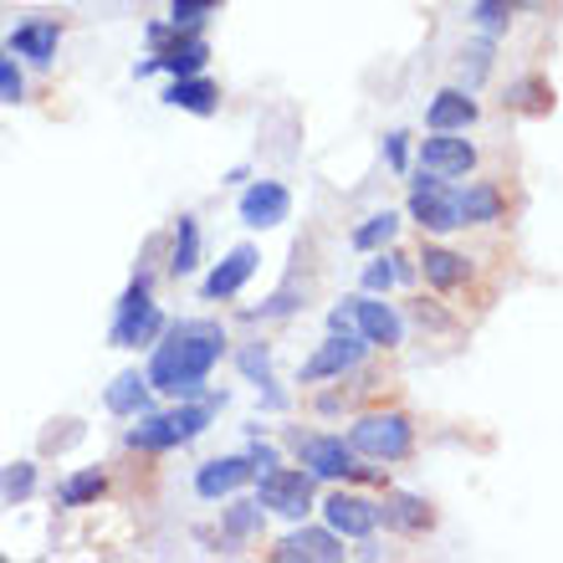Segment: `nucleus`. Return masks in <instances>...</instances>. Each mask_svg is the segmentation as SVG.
Instances as JSON below:
<instances>
[{"mask_svg":"<svg viewBox=\"0 0 563 563\" xmlns=\"http://www.w3.org/2000/svg\"><path fill=\"white\" fill-rule=\"evenodd\" d=\"M159 57V73L169 77H190V73H206V62H210V42L200 36V26L190 31H169V42L154 52Z\"/></svg>","mask_w":563,"mask_h":563,"instance_id":"obj_15","label":"nucleus"},{"mask_svg":"<svg viewBox=\"0 0 563 563\" xmlns=\"http://www.w3.org/2000/svg\"><path fill=\"white\" fill-rule=\"evenodd\" d=\"M159 333H164V312L154 308V302H144V308H134V312H113L108 343H113V349H148Z\"/></svg>","mask_w":563,"mask_h":563,"instance_id":"obj_18","label":"nucleus"},{"mask_svg":"<svg viewBox=\"0 0 563 563\" xmlns=\"http://www.w3.org/2000/svg\"><path fill=\"white\" fill-rule=\"evenodd\" d=\"M225 354V328L210 323V318H185V323H164V333L154 339V354H148V389H159L169 400H200L206 395L210 369L221 364Z\"/></svg>","mask_w":563,"mask_h":563,"instance_id":"obj_1","label":"nucleus"},{"mask_svg":"<svg viewBox=\"0 0 563 563\" xmlns=\"http://www.w3.org/2000/svg\"><path fill=\"white\" fill-rule=\"evenodd\" d=\"M154 73H159V57H144V62L134 67V77H154Z\"/></svg>","mask_w":563,"mask_h":563,"instance_id":"obj_38","label":"nucleus"},{"mask_svg":"<svg viewBox=\"0 0 563 563\" xmlns=\"http://www.w3.org/2000/svg\"><path fill=\"white\" fill-rule=\"evenodd\" d=\"M108 492V472H98V466H88V472H73L67 482H62V492H57V503L62 507H88V503H98Z\"/></svg>","mask_w":563,"mask_h":563,"instance_id":"obj_25","label":"nucleus"},{"mask_svg":"<svg viewBox=\"0 0 563 563\" xmlns=\"http://www.w3.org/2000/svg\"><path fill=\"white\" fill-rule=\"evenodd\" d=\"M456 210H461V225H497L503 221V190L476 179L466 190H456Z\"/></svg>","mask_w":563,"mask_h":563,"instance_id":"obj_21","label":"nucleus"},{"mask_svg":"<svg viewBox=\"0 0 563 563\" xmlns=\"http://www.w3.org/2000/svg\"><path fill=\"white\" fill-rule=\"evenodd\" d=\"M364 354H369V343L358 339V333H328L323 343H318V354L302 364V385H323V379H343V374H354L358 364H364Z\"/></svg>","mask_w":563,"mask_h":563,"instance_id":"obj_8","label":"nucleus"},{"mask_svg":"<svg viewBox=\"0 0 563 563\" xmlns=\"http://www.w3.org/2000/svg\"><path fill=\"white\" fill-rule=\"evenodd\" d=\"M31 492H36V466H31V461H15V466L0 472V497H5V503H26Z\"/></svg>","mask_w":563,"mask_h":563,"instance_id":"obj_27","label":"nucleus"},{"mask_svg":"<svg viewBox=\"0 0 563 563\" xmlns=\"http://www.w3.org/2000/svg\"><path fill=\"white\" fill-rule=\"evenodd\" d=\"M476 123V98L461 88L435 92V103L426 108V129H445V134H466Z\"/></svg>","mask_w":563,"mask_h":563,"instance_id":"obj_20","label":"nucleus"},{"mask_svg":"<svg viewBox=\"0 0 563 563\" xmlns=\"http://www.w3.org/2000/svg\"><path fill=\"white\" fill-rule=\"evenodd\" d=\"M225 0H169V26L175 31H190V26H206L210 11H221Z\"/></svg>","mask_w":563,"mask_h":563,"instance_id":"obj_29","label":"nucleus"},{"mask_svg":"<svg viewBox=\"0 0 563 563\" xmlns=\"http://www.w3.org/2000/svg\"><path fill=\"white\" fill-rule=\"evenodd\" d=\"M416 262H420V272H426V282L435 287V292H456V287L472 282V256L451 252V246H426Z\"/></svg>","mask_w":563,"mask_h":563,"instance_id":"obj_17","label":"nucleus"},{"mask_svg":"<svg viewBox=\"0 0 563 563\" xmlns=\"http://www.w3.org/2000/svg\"><path fill=\"white\" fill-rule=\"evenodd\" d=\"M256 503L267 507V512H282V518H308L312 507V476L297 466V472H287V466H272V472H262V482H256Z\"/></svg>","mask_w":563,"mask_h":563,"instance_id":"obj_7","label":"nucleus"},{"mask_svg":"<svg viewBox=\"0 0 563 563\" xmlns=\"http://www.w3.org/2000/svg\"><path fill=\"white\" fill-rule=\"evenodd\" d=\"M297 308V287H282L272 302H262V308H252L246 318H282V312H292Z\"/></svg>","mask_w":563,"mask_h":563,"instance_id":"obj_35","label":"nucleus"},{"mask_svg":"<svg viewBox=\"0 0 563 563\" xmlns=\"http://www.w3.org/2000/svg\"><path fill=\"white\" fill-rule=\"evenodd\" d=\"M410 216H416V225L430 231V236H451V231H461L456 190H451L441 175H426V169L410 179Z\"/></svg>","mask_w":563,"mask_h":563,"instance_id":"obj_5","label":"nucleus"},{"mask_svg":"<svg viewBox=\"0 0 563 563\" xmlns=\"http://www.w3.org/2000/svg\"><path fill=\"white\" fill-rule=\"evenodd\" d=\"M472 21L487 31V36H503L507 21H512V0H476V5H472Z\"/></svg>","mask_w":563,"mask_h":563,"instance_id":"obj_30","label":"nucleus"},{"mask_svg":"<svg viewBox=\"0 0 563 563\" xmlns=\"http://www.w3.org/2000/svg\"><path fill=\"white\" fill-rule=\"evenodd\" d=\"M169 31H175V26H169V21H148V26H144L148 46H164V42H169Z\"/></svg>","mask_w":563,"mask_h":563,"instance_id":"obj_37","label":"nucleus"},{"mask_svg":"<svg viewBox=\"0 0 563 563\" xmlns=\"http://www.w3.org/2000/svg\"><path fill=\"white\" fill-rule=\"evenodd\" d=\"M379 518H385L389 528L420 533V528H430V507L420 503V497H389V507H379Z\"/></svg>","mask_w":563,"mask_h":563,"instance_id":"obj_26","label":"nucleus"},{"mask_svg":"<svg viewBox=\"0 0 563 563\" xmlns=\"http://www.w3.org/2000/svg\"><path fill=\"white\" fill-rule=\"evenodd\" d=\"M200 267V221L179 216L175 221V246H169V277H190Z\"/></svg>","mask_w":563,"mask_h":563,"instance_id":"obj_23","label":"nucleus"},{"mask_svg":"<svg viewBox=\"0 0 563 563\" xmlns=\"http://www.w3.org/2000/svg\"><path fill=\"white\" fill-rule=\"evenodd\" d=\"M400 236V210H374V216H364V221L354 225V252H379V246H389V241Z\"/></svg>","mask_w":563,"mask_h":563,"instance_id":"obj_24","label":"nucleus"},{"mask_svg":"<svg viewBox=\"0 0 563 563\" xmlns=\"http://www.w3.org/2000/svg\"><path fill=\"white\" fill-rule=\"evenodd\" d=\"M241 374H246V379H256V385H272V354L267 349H262V343H252V349H241Z\"/></svg>","mask_w":563,"mask_h":563,"instance_id":"obj_32","label":"nucleus"},{"mask_svg":"<svg viewBox=\"0 0 563 563\" xmlns=\"http://www.w3.org/2000/svg\"><path fill=\"white\" fill-rule=\"evenodd\" d=\"M252 461L246 456H221V461H206L200 472H195V492L206 497V503H221V497H231V492H241L246 482H252Z\"/></svg>","mask_w":563,"mask_h":563,"instance_id":"obj_16","label":"nucleus"},{"mask_svg":"<svg viewBox=\"0 0 563 563\" xmlns=\"http://www.w3.org/2000/svg\"><path fill=\"white\" fill-rule=\"evenodd\" d=\"M272 559H282V563H343L349 549H343V538L328 533V528H297V533L282 538Z\"/></svg>","mask_w":563,"mask_h":563,"instance_id":"obj_13","label":"nucleus"},{"mask_svg":"<svg viewBox=\"0 0 563 563\" xmlns=\"http://www.w3.org/2000/svg\"><path fill=\"white\" fill-rule=\"evenodd\" d=\"M225 528H231L236 538L256 533V528H262V503H241V507H231V518H225Z\"/></svg>","mask_w":563,"mask_h":563,"instance_id":"obj_33","label":"nucleus"},{"mask_svg":"<svg viewBox=\"0 0 563 563\" xmlns=\"http://www.w3.org/2000/svg\"><path fill=\"white\" fill-rule=\"evenodd\" d=\"M400 282V256H374L364 267V292H389Z\"/></svg>","mask_w":563,"mask_h":563,"instance_id":"obj_31","label":"nucleus"},{"mask_svg":"<svg viewBox=\"0 0 563 563\" xmlns=\"http://www.w3.org/2000/svg\"><path fill=\"white\" fill-rule=\"evenodd\" d=\"M15 57H26L31 67H52L57 62V46H62V21L52 15H31L21 26L11 31V42H5Z\"/></svg>","mask_w":563,"mask_h":563,"instance_id":"obj_14","label":"nucleus"},{"mask_svg":"<svg viewBox=\"0 0 563 563\" xmlns=\"http://www.w3.org/2000/svg\"><path fill=\"white\" fill-rule=\"evenodd\" d=\"M349 445H354V456H369V461H405L416 451V420L405 416V410H369V416L358 420L349 430Z\"/></svg>","mask_w":563,"mask_h":563,"instance_id":"obj_3","label":"nucleus"},{"mask_svg":"<svg viewBox=\"0 0 563 563\" xmlns=\"http://www.w3.org/2000/svg\"><path fill=\"white\" fill-rule=\"evenodd\" d=\"M164 103L185 108V113H195V119H210V113L221 108V88H216L206 73H190V77H175V82H169Z\"/></svg>","mask_w":563,"mask_h":563,"instance_id":"obj_19","label":"nucleus"},{"mask_svg":"<svg viewBox=\"0 0 563 563\" xmlns=\"http://www.w3.org/2000/svg\"><path fill=\"white\" fill-rule=\"evenodd\" d=\"M287 216H292V190L282 179H256L252 190L241 195V225H252V231H272Z\"/></svg>","mask_w":563,"mask_h":563,"instance_id":"obj_11","label":"nucleus"},{"mask_svg":"<svg viewBox=\"0 0 563 563\" xmlns=\"http://www.w3.org/2000/svg\"><path fill=\"white\" fill-rule=\"evenodd\" d=\"M343 312H349V328H354L369 349H400V343H405V318L389 308V302H379V292L349 297V302H343Z\"/></svg>","mask_w":563,"mask_h":563,"instance_id":"obj_6","label":"nucleus"},{"mask_svg":"<svg viewBox=\"0 0 563 563\" xmlns=\"http://www.w3.org/2000/svg\"><path fill=\"white\" fill-rule=\"evenodd\" d=\"M292 445H297V456H302V472H308L312 482H364V476H369L343 435H292Z\"/></svg>","mask_w":563,"mask_h":563,"instance_id":"obj_4","label":"nucleus"},{"mask_svg":"<svg viewBox=\"0 0 563 563\" xmlns=\"http://www.w3.org/2000/svg\"><path fill=\"white\" fill-rule=\"evenodd\" d=\"M103 405L113 410V416H144L148 410V379L139 369H123L113 385H108Z\"/></svg>","mask_w":563,"mask_h":563,"instance_id":"obj_22","label":"nucleus"},{"mask_svg":"<svg viewBox=\"0 0 563 563\" xmlns=\"http://www.w3.org/2000/svg\"><path fill=\"white\" fill-rule=\"evenodd\" d=\"M323 522H328V533H339V538H364L379 528V507L369 503V497H358V492H333L323 503Z\"/></svg>","mask_w":563,"mask_h":563,"instance_id":"obj_10","label":"nucleus"},{"mask_svg":"<svg viewBox=\"0 0 563 563\" xmlns=\"http://www.w3.org/2000/svg\"><path fill=\"white\" fill-rule=\"evenodd\" d=\"M256 262H262V252H256L252 241L231 246V252H225V262H216V272L200 282V297H206V302H225V297H236L241 287L252 282Z\"/></svg>","mask_w":563,"mask_h":563,"instance_id":"obj_12","label":"nucleus"},{"mask_svg":"<svg viewBox=\"0 0 563 563\" xmlns=\"http://www.w3.org/2000/svg\"><path fill=\"white\" fill-rule=\"evenodd\" d=\"M385 159H389V169H395V175H405V169H410V139H405V134H385Z\"/></svg>","mask_w":563,"mask_h":563,"instance_id":"obj_34","label":"nucleus"},{"mask_svg":"<svg viewBox=\"0 0 563 563\" xmlns=\"http://www.w3.org/2000/svg\"><path fill=\"white\" fill-rule=\"evenodd\" d=\"M246 461H252V472H256V476H262V472H272V466H282L277 445H262V441H252V451H246Z\"/></svg>","mask_w":563,"mask_h":563,"instance_id":"obj_36","label":"nucleus"},{"mask_svg":"<svg viewBox=\"0 0 563 563\" xmlns=\"http://www.w3.org/2000/svg\"><path fill=\"white\" fill-rule=\"evenodd\" d=\"M0 103H26V73L11 46H0Z\"/></svg>","mask_w":563,"mask_h":563,"instance_id":"obj_28","label":"nucleus"},{"mask_svg":"<svg viewBox=\"0 0 563 563\" xmlns=\"http://www.w3.org/2000/svg\"><path fill=\"white\" fill-rule=\"evenodd\" d=\"M420 169H426V175H441V179H466L476 169L472 139L430 129V139H420Z\"/></svg>","mask_w":563,"mask_h":563,"instance_id":"obj_9","label":"nucleus"},{"mask_svg":"<svg viewBox=\"0 0 563 563\" xmlns=\"http://www.w3.org/2000/svg\"><path fill=\"white\" fill-rule=\"evenodd\" d=\"M216 405H225V395L216 400H179L175 410H159V416H139V426L129 430V445L134 451H179V445H190L195 435H206V426H210V416H216Z\"/></svg>","mask_w":563,"mask_h":563,"instance_id":"obj_2","label":"nucleus"}]
</instances>
